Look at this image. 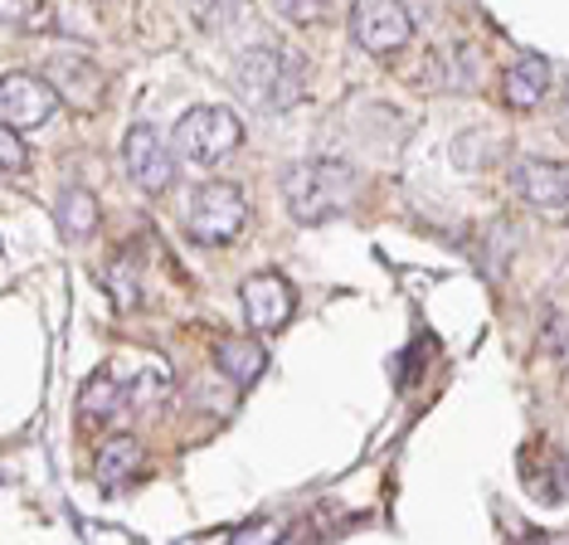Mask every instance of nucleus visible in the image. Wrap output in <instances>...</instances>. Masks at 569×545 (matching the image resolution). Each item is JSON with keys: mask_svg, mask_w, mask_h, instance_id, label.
Masks as SVG:
<instances>
[{"mask_svg": "<svg viewBox=\"0 0 569 545\" xmlns=\"http://www.w3.org/2000/svg\"><path fill=\"white\" fill-rule=\"evenodd\" d=\"M356 166L336 161V156H312V161H297L282 171V205L297 225H327V219L346 215L356 205Z\"/></svg>", "mask_w": 569, "mask_h": 545, "instance_id": "f257e3e1", "label": "nucleus"}, {"mask_svg": "<svg viewBox=\"0 0 569 545\" xmlns=\"http://www.w3.org/2000/svg\"><path fill=\"white\" fill-rule=\"evenodd\" d=\"M234 88L258 108L288 112L307 88V59L282 44H253L234 59Z\"/></svg>", "mask_w": 569, "mask_h": 545, "instance_id": "f03ea898", "label": "nucleus"}, {"mask_svg": "<svg viewBox=\"0 0 569 545\" xmlns=\"http://www.w3.org/2000/svg\"><path fill=\"white\" fill-rule=\"evenodd\" d=\"M243 225H249V200H243L239 186H229V180H204V186L190 195V210H186L190 244L219 249V244H234Z\"/></svg>", "mask_w": 569, "mask_h": 545, "instance_id": "7ed1b4c3", "label": "nucleus"}, {"mask_svg": "<svg viewBox=\"0 0 569 545\" xmlns=\"http://www.w3.org/2000/svg\"><path fill=\"white\" fill-rule=\"evenodd\" d=\"M239 141L243 127L229 108H190L176 122V156H186L190 166H219L239 151Z\"/></svg>", "mask_w": 569, "mask_h": 545, "instance_id": "20e7f679", "label": "nucleus"}, {"mask_svg": "<svg viewBox=\"0 0 569 545\" xmlns=\"http://www.w3.org/2000/svg\"><path fill=\"white\" fill-rule=\"evenodd\" d=\"M351 34L366 54H395L413 39V16L405 10V0H356Z\"/></svg>", "mask_w": 569, "mask_h": 545, "instance_id": "39448f33", "label": "nucleus"}, {"mask_svg": "<svg viewBox=\"0 0 569 545\" xmlns=\"http://www.w3.org/2000/svg\"><path fill=\"white\" fill-rule=\"evenodd\" d=\"M59 108V93L34 73H6L0 78V122L10 132H34Z\"/></svg>", "mask_w": 569, "mask_h": 545, "instance_id": "423d86ee", "label": "nucleus"}, {"mask_svg": "<svg viewBox=\"0 0 569 545\" xmlns=\"http://www.w3.org/2000/svg\"><path fill=\"white\" fill-rule=\"evenodd\" d=\"M511 195L526 200L530 210H565L569 205V166L550 156H521L511 166Z\"/></svg>", "mask_w": 569, "mask_h": 545, "instance_id": "0eeeda50", "label": "nucleus"}, {"mask_svg": "<svg viewBox=\"0 0 569 545\" xmlns=\"http://www.w3.org/2000/svg\"><path fill=\"white\" fill-rule=\"evenodd\" d=\"M122 166H127V176H132V186H141L147 195L171 190V180H176V161H171V151H166L157 127H132V132H127Z\"/></svg>", "mask_w": 569, "mask_h": 545, "instance_id": "6e6552de", "label": "nucleus"}, {"mask_svg": "<svg viewBox=\"0 0 569 545\" xmlns=\"http://www.w3.org/2000/svg\"><path fill=\"white\" fill-rule=\"evenodd\" d=\"M239 303H243V317H249L253 331H282L288 317L297 311L292 283L278 278V272H253V278H243Z\"/></svg>", "mask_w": 569, "mask_h": 545, "instance_id": "1a4fd4ad", "label": "nucleus"}, {"mask_svg": "<svg viewBox=\"0 0 569 545\" xmlns=\"http://www.w3.org/2000/svg\"><path fill=\"white\" fill-rule=\"evenodd\" d=\"M44 73L54 78V93L69 102V108H79V112H93L102 93H108V78H102V69L93 59H83V54H54L44 63Z\"/></svg>", "mask_w": 569, "mask_h": 545, "instance_id": "9d476101", "label": "nucleus"}, {"mask_svg": "<svg viewBox=\"0 0 569 545\" xmlns=\"http://www.w3.org/2000/svg\"><path fill=\"white\" fill-rule=\"evenodd\" d=\"M550 93V63L540 54H521L501 78V98H507L511 112H530L540 108V98Z\"/></svg>", "mask_w": 569, "mask_h": 545, "instance_id": "9b49d317", "label": "nucleus"}, {"mask_svg": "<svg viewBox=\"0 0 569 545\" xmlns=\"http://www.w3.org/2000/svg\"><path fill=\"white\" fill-rule=\"evenodd\" d=\"M429 73H433V88H448V93H477L482 88V63L468 44H448L429 59Z\"/></svg>", "mask_w": 569, "mask_h": 545, "instance_id": "f8f14e48", "label": "nucleus"}, {"mask_svg": "<svg viewBox=\"0 0 569 545\" xmlns=\"http://www.w3.org/2000/svg\"><path fill=\"white\" fill-rule=\"evenodd\" d=\"M214 366L234 385H253L258 375H263V366H268V350L258 341H249V336H224V341L214 346Z\"/></svg>", "mask_w": 569, "mask_h": 545, "instance_id": "ddd939ff", "label": "nucleus"}, {"mask_svg": "<svg viewBox=\"0 0 569 545\" xmlns=\"http://www.w3.org/2000/svg\"><path fill=\"white\" fill-rule=\"evenodd\" d=\"M141 467V448H137V438H127V434H118V438H108V444L98 448V483H102V492H118L127 477H132Z\"/></svg>", "mask_w": 569, "mask_h": 545, "instance_id": "4468645a", "label": "nucleus"}, {"mask_svg": "<svg viewBox=\"0 0 569 545\" xmlns=\"http://www.w3.org/2000/svg\"><path fill=\"white\" fill-rule=\"evenodd\" d=\"M127 409V389L112 380L108 370H98L93 380L83 385V399H79V414L83 419H102V424H112L118 419V414Z\"/></svg>", "mask_w": 569, "mask_h": 545, "instance_id": "2eb2a0df", "label": "nucleus"}, {"mask_svg": "<svg viewBox=\"0 0 569 545\" xmlns=\"http://www.w3.org/2000/svg\"><path fill=\"white\" fill-rule=\"evenodd\" d=\"M59 229L69 234V239H88V234L98 229V200L83 186H69L59 195Z\"/></svg>", "mask_w": 569, "mask_h": 545, "instance_id": "dca6fc26", "label": "nucleus"}, {"mask_svg": "<svg viewBox=\"0 0 569 545\" xmlns=\"http://www.w3.org/2000/svg\"><path fill=\"white\" fill-rule=\"evenodd\" d=\"M102 288H108V297H112V303H118L122 311L141 303V268H137V254H132V249H127L118 264L102 272Z\"/></svg>", "mask_w": 569, "mask_h": 545, "instance_id": "f3484780", "label": "nucleus"}, {"mask_svg": "<svg viewBox=\"0 0 569 545\" xmlns=\"http://www.w3.org/2000/svg\"><path fill=\"white\" fill-rule=\"evenodd\" d=\"M166 395H171V375L151 366V370H141L137 380L127 385V409H157Z\"/></svg>", "mask_w": 569, "mask_h": 545, "instance_id": "a211bd4d", "label": "nucleus"}, {"mask_svg": "<svg viewBox=\"0 0 569 545\" xmlns=\"http://www.w3.org/2000/svg\"><path fill=\"white\" fill-rule=\"evenodd\" d=\"M186 10H190V20H196L204 34H219V30L234 24L239 0H186Z\"/></svg>", "mask_w": 569, "mask_h": 545, "instance_id": "6ab92c4d", "label": "nucleus"}, {"mask_svg": "<svg viewBox=\"0 0 569 545\" xmlns=\"http://www.w3.org/2000/svg\"><path fill=\"white\" fill-rule=\"evenodd\" d=\"M273 6L288 24H317L331 16V0H273Z\"/></svg>", "mask_w": 569, "mask_h": 545, "instance_id": "aec40b11", "label": "nucleus"}, {"mask_svg": "<svg viewBox=\"0 0 569 545\" xmlns=\"http://www.w3.org/2000/svg\"><path fill=\"white\" fill-rule=\"evenodd\" d=\"M24 156H30V151H24V141L10 132L6 122H0V171H20Z\"/></svg>", "mask_w": 569, "mask_h": 545, "instance_id": "412c9836", "label": "nucleus"}, {"mask_svg": "<svg viewBox=\"0 0 569 545\" xmlns=\"http://www.w3.org/2000/svg\"><path fill=\"white\" fill-rule=\"evenodd\" d=\"M278 541H282V522H258L234 536V545H278Z\"/></svg>", "mask_w": 569, "mask_h": 545, "instance_id": "4be33fe9", "label": "nucleus"}, {"mask_svg": "<svg viewBox=\"0 0 569 545\" xmlns=\"http://www.w3.org/2000/svg\"><path fill=\"white\" fill-rule=\"evenodd\" d=\"M546 346L555 350V356H569V327L555 311H546Z\"/></svg>", "mask_w": 569, "mask_h": 545, "instance_id": "5701e85b", "label": "nucleus"}, {"mask_svg": "<svg viewBox=\"0 0 569 545\" xmlns=\"http://www.w3.org/2000/svg\"><path fill=\"white\" fill-rule=\"evenodd\" d=\"M550 497H569V453L555 458V487H550Z\"/></svg>", "mask_w": 569, "mask_h": 545, "instance_id": "b1692460", "label": "nucleus"}, {"mask_svg": "<svg viewBox=\"0 0 569 545\" xmlns=\"http://www.w3.org/2000/svg\"><path fill=\"white\" fill-rule=\"evenodd\" d=\"M0 20H24V0H0Z\"/></svg>", "mask_w": 569, "mask_h": 545, "instance_id": "393cba45", "label": "nucleus"}, {"mask_svg": "<svg viewBox=\"0 0 569 545\" xmlns=\"http://www.w3.org/2000/svg\"><path fill=\"white\" fill-rule=\"evenodd\" d=\"M560 127H569V83H565V98H560Z\"/></svg>", "mask_w": 569, "mask_h": 545, "instance_id": "a878e982", "label": "nucleus"}]
</instances>
